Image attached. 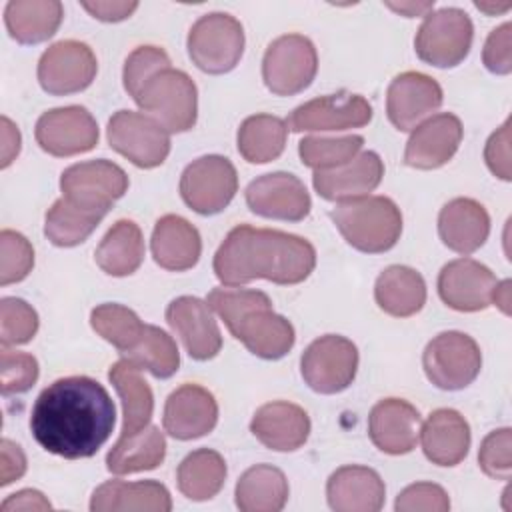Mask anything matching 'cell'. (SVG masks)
<instances>
[{"mask_svg": "<svg viewBox=\"0 0 512 512\" xmlns=\"http://www.w3.org/2000/svg\"><path fill=\"white\" fill-rule=\"evenodd\" d=\"M114 424V402L90 376L54 380L38 394L30 412L34 440L66 460L94 456L110 438Z\"/></svg>", "mask_w": 512, "mask_h": 512, "instance_id": "obj_1", "label": "cell"}, {"mask_svg": "<svg viewBox=\"0 0 512 512\" xmlns=\"http://www.w3.org/2000/svg\"><path fill=\"white\" fill-rule=\"evenodd\" d=\"M316 266L314 246L296 234L240 224L214 254V274L226 286H244L256 278L274 284H300Z\"/></svg>", "mask_w": 512, "mask_h": 512, "instance_id": "obj_2", "label": "cell"}, {"mask_svg": "<svg viewBox=\"0 0 512 512\" xmlns=\"http://www.w3.org/2000/svg\"><path fill=\"white\" fill-rule=\"evenodd\" d=\"M206 302L254 356L278 360L292 350L294 326L272 310L268 294L246 288H214Z\"/></svg>", "mask_w": 512, "mask_h": 512, "instance_id": "obj_3", "label": "cell"}, {"mask_svg": "<svg viewBox=\"0 0 512 512\" xmlns=\"http://www.w3.org/2000/svg\"><path fill=\"white\" fill-rule=\"evenodd\" d=\"M344 240L366 254L390 250L402 234L400 208L386 196H360L338 202L330 212Z\"/></svg>", "mask_w": 512, "mask_h": 512, "instance_id": "obj_4", "label": "cell"}, {"mask_svg": "<svg viewBox=\"0 0 512 512\" xmlns=\"http://www.w3.org/2000/svg\"><path fill=\"white\" fill-rule=\"evenodd\" d=\"M134 102L168 132H186L196 124L198 90L192 78L172 66L146 78Z\"/></svg>", "mask_w": 512, "mask_h": 512, "instance_id": "obj_5", "label": "cell"}, {"mask_svg": "<svg viewBox=\"0 0 512 512\" xmlns=\"http://www.w3.org/2000/svg\"><path fill=\"white\" fill-rule=\"evenodd\" d=\"M186 44L196 68L208 74H226L242 58L244 28L226 12H210L192 24Z\"/></svg>", "mask_w": 512, "mask_h": 512, "instance_id": "obj_6", "label": "cell"}, {"mask_svg": "<svg viewBox=\"0 0 512 512\" xmlns=\"http://www.w3.org/2000/svg\"><path fill=\"white\" fill-rule=\"evenodd\" d=\"M422 366L426 378L440 390H462L480 374L482 354L472 336L448 330L426 344Z\"/></svg>", "mask_w": 512, "mask_h": 512, "instance_id": "obj_7", "label": "cell"}, {"mask_svg": "<svg viewBox=\"0 0 512 512\" xmlns=\"http://www.w3.org/2000/svg\"><path fill=\"white\" fill-rule=\"evenodd\" d=\"M472 36L474 26L464 10L440 8L426 14L416 32L414 48L420 60L436 68H452L468 56Z\"/></svg>", "mask_w": 512, "mask_h": 512, "instance_id": "obj_8", "label": "cell"}, {"mask_svg": "<svg viewBox=\"0 0 512 512\" xmlns=\"http://www.w3.org/2000/svg\"><path fill=\"white\" fill-rule=\"evenodd\" d=\"M318 70V54L310 38L284 34L272 40L264 52L262 78L276 96H292L306 90Z\"/></svg>", "mask_w": 512, "mask_h": 512, "instance_id": "obj_9", "label": "cell"}, {"mask_svg": "<svg viewBox=\"0 0 512 512\" xmlns=\"http://www.w3.org/2000/svg\"><path fill=\"white\" fill-rule=\"evenodd\" d=\"M236 190V168L228 158L218 154L196 158L180 176L182 200L202 216L222 212L232 202Z\"/></svg>", "mask_w": 512, "mask_h": 512, "instance_id": "obj_10", "label": "cell"}, {"mask_svg": "<svg viewBox=\"0 0 512 512\" xmlns=\"http://www.w3.org/2000/svg\"><path fill=\"white\" fill-rule=\"evenodd\" d=\"M358 370V350L352 340L326 334L316 338L300 358L304 382L318 394H338L346 390Z\"/></svg>", "mask_w": 512, "mask_h": 512, "instance_id": "obj_11", "label": "cell"}, {"mask_svg": "<svg viewBox=\"0 0 512 512\" xmlns=\"http://www.w3.org/2000/svg\"><path fill=\"white\" fill-rule=\"evenodd\" d=\"M108 144L138 168L160 166L170 152L168 130L152 116L118 110L108 120Z\"/></svg>", "mask_w": 512, "mask_h": 512, "instance_id": "obj_12", "label": "cell"}, {"mask_svg": "<svg viewBox=\"0 0 512 512\" xmlns=\"http://www.w3.org/2000/svg\"><path fill=\"white\" fill-rule=\"evenodd\" d=\"M60 188L72 204L108 214L112 204L126 194L128 176L110 160H88L68 166L60 176Z\"/></svg>", "mask_w": 512, "mask_h": 512, "instance_id": "obj_13", "label": "cell"}, {"mask_svg": "<svg viewBox=\"0 0 512 512\" xmlns=\"http://www.w3.org/2000/svg\"><path fill=\"white\" fill-rule=\"evenodd\" d=\"M98 62L92 48L78 40H60L52 44L38 62V82L44 92L66 96L82 92L92 84Z\"/></svg>", "mask_w": 512, "mask_h": 512, "instance_id": "obj_14", "label": "cell"}, {"mask_svg": "<svg viewBox=\"0 0 512 512\" xmlns=\"http://www.w3.org/2000/svg\"><path fill=\"white\" fill-rule=\"evenodd\" d=\"M372 120L370 102L346 90L308 100L294 108L286 120L292 132H326L362 128Z\"/></svg>", "mask_w": 512, "mask_h": 512, "instance_id": "obj_15", "label": "cell"}, {"mask_svg": "<svg viewBox=\"0 0 512 512\" xmlns=\"http://www.w3.org/2000/svg\"><path fill=\"white\" fill-rule=\"evenodd\" d=\"M38 146L52 156H74L98 144V124L84 106H62L44 112L34 130Z\"/></svg>", "mask_w": 512, "mask_h": 512, "instance_id": "obj_16", "label": "cell"}, {"mask_svg": "<svg viewBox=\"0 0 512 512\" xmlns=\"http://www.w3.org/2000/svg\"><path fill=\"white\" fill-rule=\"evenodd\" d=\"M248 208L264 218L300 222L310 212V194L304 182L290 172H270L246 188Z\"/></svg>", "mask_w": 512, "mask_h": 512, "instance_id": "obj_17", "label": "cell"}, {"mask_svg": "<svg viewBox=\"0 0 512 512\" xmlns=\"http://www.w3.org/2000/svg\"><path fill=\"white\" fill-rule=\"evenodd\" d=\"M496 286L492 270L472 258L452 260L438 274L442 302L458 312H478L494 304Z\"/></svg>", "mask_w": 512, "mask_h": 512, "instance_id": "obj_18", "label": "cell"}, {"mask_svg": "<svg viewBox=\"0 0 512 512\" xmlns=\"http://www.w3.org/2000/svg\"><path fill=\"white\" fill-rule=\"evenodd\" d=\"M166 322L180 336L194 360H210L222 348V334L208 302L196 296H178L166 308Z\"/></svg>", "mask_w": 512, "mask_h": 512, "instance_id": "obj_19", "label": "cell"}, {"mask_svg": "<svg viewBox=\"0 0 512 512\" xmlns=\"http://www.w3.org/2000/svg\"><path fill=\"white\" fill-rule=\"evenodd\" d=\"M442 100V88L434 78L422 72H402L388 86L386 114L398 130L408 132L438 110Z\"/></svg>", "mask_w": 512, "mask_h": 512, "instance_id": "obj_20", "label": "cell"}, {"mask_svg": "<svg viewBox=\"0 0 512 512\" xmlns=\"http://www.w3.org/2000/svg\"><path fill=\"white\" fill-rule=\"evenodd\" d=\"M462 142V122L450 112H440L420 122L404 150V164L418 170H434L444 166Z\"/></svg>", "mask_w": 512, "mask_h": 512, "instance_id": "obj_21", "label": "cell"}, {"mask_svg": "<svg viewBox=\"0 0 512 512\" xmlns=\"http://www.w3.org/2000/svg\"><path fill=\"white\" fill-rule=\"evenodd\" d=\"M218 404L214 396L198 384H182L164 404V430L176 440H194L214 430Z\"/></svg>", "mask_w": 512, "mask_h": 512, "instance_id": "obj_22", "label": "cell"}, {"mask_svg": "<svg viewBox=\"0 0 512 512\" xmlns=\"http://www.w3.org/2000/svg\"><path fill=\"white\" fill-rule=\"evenodd\" d=\"M368 434L374 446L386 454H408L420 434L418 410L400 398H384L370 410Z\"/></svg>", "mask_w": 512, "mask_h": 512, "instance_id": "obj_23", "label": "cell"}, {"mask_svg": "<svg viewBox=\"0 0 512 512\" xmlns=\"http://www.w3.org/2000/svg\"><path fill=\"white\" fill-rule=\"evenodd\" d=\"M250 432L260 444L276 452H292L310 436V418L304 408L276 400L262 404L250 422Z\"/></svg>", "mask_w": 512, "mask_h": 512, "instance_id": "obj_24", "label": "cell"}, {"mask_svg": "<svg viewBox=\"0 0 512 512\" xmlns=\"http://www.w3.org/2000/svg\"><path fill=\"white\" fill-rule=\"evenodd\" d=\"M384 176V164L372 150L360 152L348 164L332 170H316L312 176L314 190L332 202H344L368 196Z\"/></svg>", "mask_w": 512, "mask_h": 512, "instance_id": "obj_25", "label": "cell"}, {"mask_svg": "<svg viewBox=\"0 0 512 512\" xmlns=\"http://www.w3.org/2000/svg\"><path fill=\"white\" fill-rule=\"evenodd\" d=\"M326 498L336 512H378L384 506L386 486L368 466H342L326 482Z\"/></svg>", "mask_w": 512, "mask_h": 512, "instance_id": "obj_26", "label": "cell"}, {"mask_svg": "<svg viewBox=\"0 0 512 512\" xmlns=\"http://www.w3.org/2000/svg\"><path fill=\"white\" fill-rule=\"evenodd\" d=\"M440 240L458 254L476 252L490 234L486 208L472 198H454L438 214Z\"/></svg>", "mask_w": 512, "mask_h": 512, "instance_id": "obj_27", "label": "cell"}, {"mask_svg": "<svg viewBox=\"0 0 512 512\" xmlns=\"http://www.w3.org/2000/svg\"><path fill=\"white\" fill-rule=\"evenodd\" d=\"M424 456L438 466L460 464L470 448V426L452 408L434 410L420 430Z\"/></svg>", "mask_w": 512, "mask_h": 512, "instance_id": "obj_28", "label": "cell"}, {"mask_svg": "<svg viewBox=\"0 0 512 512\" xmlns=\"http://www.w3.org/2000/svg\"><path fill=\"white\" fill-rule=\"evenodd\" d=\"M150 248L158 266L172 272H184L196 266L202 252V240L198 230L186 218L166 214L154 224Z\"/></svg>", "mask_w": 512, "mask_h": 512, "instance_id": "obj_29", "label": "cell"}, {"mask_svg": "<svg viewBox=\"0 0 512 512\" xmlns=\"http://www.w3.org/2000/svg\"><path fill=\"white\" fill-rule=\"evenodd\" d=\"M92 512H170L172 498L164 484L156 480L124 482L108 480L100 484L90 500Z\"/></svg>", "mask_w": 512, "mask_h": 512, "instance_id": "obj_30", "label": "cell"}, {"mask_svg": "<svg viewBox=\"0 0 512 512\" xmlns=\"http://www.w3.org/2000/svg\"><path fill=\"white\" fill-rule=\"evenodd\" d=\"M142 368L130 358L112 364L108 378L122 402V430L120 436H132L150 424L154 412L152 388L144 380Z\"/></svg>", "mask_w": 512, "mask_h": 512, "instance_id": "obj_31", "label": "cell"}, {"mask_svg": "<svg viewBox=\"0 0 512 512\" xmlns=\"http://www.w3.org/2000/svg\"><path fill=\"white\" fill-rule=\"evenodd\" d=\"M374 298L386 314L408 318L422 310L426 302V282L414 268L394 264L376 278Z\"/></svg>", "mask_w": 512, "mask_h": 512, "instance_id": "obj_32", "label": "cell"}, {"mask_svg": "<svg viewBox=\"0 0 512 512\" xmlns=\"http://www.w3.org/2000/svg\"><path fill=\"white\" fill-rule=\"evenodd\" d=\"M64 18L58 0H10L4 22L10 36L20 44H38L52 38Z\"/></svg>", "mask_w": 512, "mask_h": 512, "instance_id": "obj_33", "label": "cell"}, {"mask_svg": "<svg viewBox=\"0 0 512 512\" xmlns=\"http://www.w3.org/2000/svg\"><path fill=\"white\" fill-rule=\"evenodd\" d=\"M288 492V480L280 468L256 464L238 478L234 496L242 512H278L284 508Z\"/></svg>", "mask_w": 512, "mask_h": 512, "instance_id": "obj_34", "label": "cell"}, {"mask_svg": "<svg viewBox=\"0 0 512 512\" xmlns=\"http://www.w3.org/2000/svg\"><path fill=\"white\" fill-rule=\"evenodd\" d=\"M166 456V438L158 426L148 424L132 436H120L106 456V468L112 474H134L154 470Z\"/></svg>", "mask_w": 512, "mask_h": 512, "instance_id": "obj_35", "label": "cell"}, {"mask_svg": "<svg viewBox=\"0 0 512 512\" xmlns=\"http://www.w3.org/2000/svg\"><path fill=\"white\" fill-rule=\"evenodd\" d=\"M96 264L110 276H130L144 260V238L136 222L118 220L94 252Z\"/></svg>", "mask_w": 512, "mask_h": 512, "instance_id": "obj_36", "label": "cell"}, {"mask_svg": "<svg viewBox=\"0 0 512 512\" xmlns=\"http://www.w3.org/2000/svg\"><path fill=\"white\" fill-rule=\"evenodd\" d=\"M226 480V462L224 458L210 448H200L190 452L176 470L178 490L194 500L204 502L214 498Z\"/></svg>", "mask_w": 512, "mask_h": 512, "instance_id": "obj_37", "label": "cell"}, {"mask_svg": "<svg viewBox=\"0 0 512 512\" xmlns=\"http://www.w3.org/2000/svg\"><path fill=\"white\" fill-rule=\"evenodd\" d=\"M288 126L272 114L248 116L238 128V152L250 164L276 160L286 146Z\"/></svg>", "mask_w": 512, "mask_h": 512, "instance_id": "obj_38", "label": "cell"}, {"mask_svg": "<svg viewBox=\"0 0 512 512\" xmlns=\"http://www.w3.org/2000/svg\"><path fill=\"white\" fill-rule=\"evenodd\" d=\"M104 216V212L82 208L62 196L46 212L44 234L54 246L70 248L82 244L94 232V228L100 224Z\"/></svg>", "mask_w": 512, "mask_h": 512, "instance_id": "obj_39", "label": "cell"}, {"mask_svg": "<svg viewBox=\"0 0 512 512\" xmlns=\"http://www.w3.org/2000/svg\"><path fill=\"white\" fill-rule=\"evenodd\" d=\"M124 356L156 378H170L180 366V352L176 342L168 332L152 324L144 326L142 338Z\"/></svg>", "mask_w": 512, "mask_h": 512, "instance_id": "obj_40", "label": "cell"}, {"mask_svg": "<svg viewBox=\"0 0 512 512\" xmlns=\"http://www.w3.org/2000/svg\"><path fill=\"white\" fill-rule=\"evenodd\" d=\"M90 324L98 336L110 342L120 354H128L142 338L144 326L138 314L122 304H100L90 314Z\"/></svg>", "mask_w": 512, "mask_h": 512, "instance_id": "obj_41", "label": "cell"}, {"mask_svg": "<svg viewBox=\"0 0 512 512\" xmlns=\"http://www.w3.org/2000/svg\"><path fill=\"white\" fill-rule=\"evenodd\" d=\"M364 138L358 134L328 138V136H306L298 144V154L304 166L314 170H332L348 164L358 156Z\"/></svg>", "mask_w": 512, "mask_h": 512, "instance_id": "obj_42", "label": "cell"}, {"mask_svg": "<svg viewBox=\"0 0 512 512\" xmlns=\"http://www.w3.org/2000/svg\"><path fill=\"white\" fill-rule=\"evenodd\" d=\"M38 330L36 310L20 298H2L0 302V342L2 346L26 344Z\"/></svg>", "mask_w": 512, "mask_h": 512, "instance_id": "obj_43", "label": "cell"}, {"mask_svg": "<svg viewBox=\"0 0 512 512\" xmlns=\"http://www.w3.org/2000/svg\"><path fill=\"white\" fill-rule=\"evenodd\" d=\"M0 252H2V266H0L2 286L20 282L30 274L34 266V250H32V244L20 232L2 230Z\"/></svg>", "mask_w": 512, "mask_h": 512, "instance_id": "obj_44", "label": "cell"}, {"mask_svg": "<svg viewBox=\"0 0 512 512\" xmlns=\"http://www.w3.org/2000/svg\"><path fill=\"white\" fill-rule=\"evenodd\" d=\"M168 66H170V58L162 48H158V46H138L136 50H132L128 54V58L124 62L122 80H124L126 92L134 98L148 76H152L154 72H158L162 68H168Z\"/></svg>", "mask_w": 512, "mask_h": 512, "instance_id": "obj_45", "label": "cell"}, {"mask_svg": "<svg viewBox=\"0 0 512 512\" xmlns=\"http://www.w3.org/2000/svg\"><path fill=\"white\" fill-rule=\"evenodd\" d=\"M0 378H2V394H22L34 386L38 380V362L32 354L12 352L2 346L0 354Z\"/></svg>", "mask_w": 512, "mask_h": 512, "instance_id": "obj_46", "label": "cell"}, {"mask_svg": "<svg viewBox=\"0 0 512 512\" xmlns=\"http://www.w3.org/2000/svg\"><path fill=\"white\" fill-rule=\"evenodd\" d=\"M510 428H500L490 432L478 450V464L482 472L494 480H510Z\"/></svg>", "mask_w": 512, "mask_h": 512, "instance_id": "obj_47", "label": "cell"}, {"mask_svg": "<svg viewBox=\"0 0 512 512\" xmlns=\"http://www.w3.org/2000/svg\"><path fill=\"white\" fill-rule=\"evenodd\" d=\"M394 508L398 512H448L450 498L446 490L432 482H416L406 486L398 498Z\"/></svg>", "mask_w": 512, "mask_h": 512, "instance_id": "obj_48", "label": "cell"}, {"mask_svg": "<svg viewBox=\"0 0 512 512\" xmlns=\"http://www.w3.org/2000/svg\"><path fill=\"white\" fill-rule=\"evenodd\" d=\"M512 24L504 22L494 28L484 44L482 60L484 66L494 74H510L512 72Z\"/></svg>", "mask_w": 512, "mask_h": 512, "instance_id": "obj_49", "label": "cell"}, {"mask_svg": "<svg viewBox=\"0 0 512 512\" xmlns=\"http://www.w3.org/2000/svg\"><path fill=\"white\" fill-rule=\"evenodd\" d=\"M484 160L490 172L502 180H510V120H506L486 142Z\"/></svg>", "mask_w": 512, "mask_h": 512, "instance_id": "obj_50", "label": "cell"}, {"mask_svg": "<svg viewBox=\"0 0 512 512\" xmlns=\"http://www.w3.org/2000/svg\"><path fill=\"white\" fill-rule=\"evenodd\" d=\"M82 8L102 22H120L130 18V14L138 8V2L96 0V2H82Z\"/></svg>", "mask_w": 512, "mask_h": 512, "instance_id": "obj_51", "label": "cell"}, {"mask_svg": "<svg viewBox=\"0 0 512 512\" xmlns=\"http://www.w3.org/2000/svg\"><path fill=\"white\" fill-rule=\"evenodd\" d=\"M2 468H0V484L8 486L18 480L26 472V456L18 444L4 438L2 440Z\"/></svg>", "mask_w": 512, "mask_h": 512, "instance_id": "obj_52", "label": "cell"}, {"mask_svg": "<svg viewBox=\"0 0 512 512\" xmlns=\"http://www.w3.org/2000/svg\"><path fill=\"white\" fill-rule=\"evenodd\" d=\"M50 508H52V504L48 502V498H44L42 492L32 490V488L10 494L0 506L2 512H16V510L30 512V510H50Z\"/></svg>", "mask_w": 512, "mask_h": 512, "instance_id": "obj_53", "label": "cell"}, {"mask_svg": "<svg viewBox=\"0 0 512 512\" xmlns=\"http://www.w3.org/2000/svg\"><path fill=\"white\" fill-rule=\"evenodd\" d=\"M2 140H4L2 168H6L14 160V156H18V152H20V132L6 116L2 118Z\"/></svg>", "mask_w": 512, "mask_h": 512, "instance_id": "obj_54", "label": "cell"}, {"mask_svg": "<svg viewBox=\"0 0 512 512\" xmlns=\"http://www.w3.org/2000/svg\"><path fill=\"white\" fill-rule=\"evenodd\" d=\"M386 6L388 8H392L394 12H400V14H404V16H408V18H412V16H420V14H428V10L432 12V8H434V2H386Z\"/></svg>", "mask_w": 512, "mask_h": 512, "instance_id": "obj_55", "label": "cell"}, {"mask_svg": "<svg viewBox=\"0 0 512 512\" xmlns=\"http://www.w3.org/2000/svg\"><path fill=\"white\" fill-rule=\"evenodd\" d=\"M494 304L500 306V310H502L504 314L510 312V308H508V304H510V280L498 282L496 294H494Z\"/></svg>", "mask_w": 512, "mask_h": 512, "instance_id": "obj_56", "label": "cell"}, {"mask_svg": "<svg viewBox=\"0 0 512 512\" xmlns=\"http://www.w3.org/2000/svg\"><path fill=\"white\" fill-rule=\"evenodd\" d=\"M476 8L478 10H484L488 14H494V12H504L510 8V4H502V6H494V4H484V2H476Z\"/></svg>", "mask_w": 512, "mask_h": 512, "instance_id": "obj_57", "label": "cell"}]
</instances>
